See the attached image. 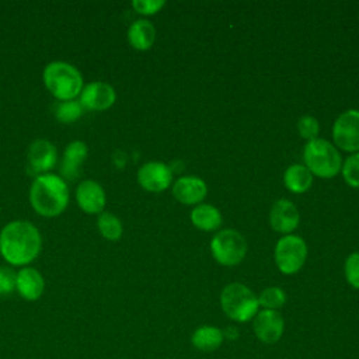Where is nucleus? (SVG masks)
Listing matches in <instances>:
<instances>
[{
  "instance_id": "nucleus-1",
  "label": "nucleus",
  "mask_w": 359,
  "mask_h": 359,
  "mask_svg": "<svg viewBox=\"0 0 359 359\" xmlns=\"http://www.w3.org/2000/svg\"><path fill=\"white\" fill-rule=\"evenodd\" d=\"M42 236L29 220H11L0 230V255L10 266H27L41 252Z\"/></svg>"
},
{
  "instance_id": "nucleus-2",
  "label": "nucleus",
  "mask_w": 359,
  "mask_h": 359,
  "mask_svg": "<svg viewBox=\"0 0 359 359\" xmlns=\"http://www.w3.org/2000/svg\"><path fill=\"white\" fill-rule=\"evenodd\" d=\"M69 196L67 182L53 172L35 177L28 192L31 208L43 217L62 215L69 205Z\"/></svg>"
},
{
  "instance_id": "nucleus-3",
  "label": "nucleus",
  "mask_w": 359,
  "mask_h": 359,
  "mask_svg": "<svg viewBox=\"0 0 359 359\" xmlns=\"http://www.w3.org/2000/svg\"><path fill=\"white\" fill-rule=\"evenodd\" d=\"M46 90L59 101L77 100L84 84L80 70L65 60L49 62L42 72Z\"/></svg>"
},
{
  "instance_id": "nucleus-4",
  "label": "nucleus",
  "mask_w": 359,
  "mask_h": 359,
  "mask_svg": "<svg viewBox=\"0 0 359 359\" xmlns=\"http://www.w3.org/2000/svg\"><path fill=\"white\" fill-rule=\"evenodd\" d=\"M303 158L309 171L323 178H331L337 175L342 164L338 150L324 139H314L307 142Z\"/></svg>"
},
{
  "instance_id": "nucleus-5",
  "label": "nucleus",
  "mask_w": 359,
  "mask_h": 359,
  "mask_svg": "<svg viewBox=\"0 0 359 359\" xmlns=\"http://www.w3.org/2000/svg\"><path fill=\"white\" fill-rule=\"evenodd\" d=\"M220 304L224 313L236 321H248L258 311V297L241 283L227 285L220 294Z\"/></svg>"
},
{
  "instance_id": "nucleus-6",
  "label": "nucleus",
  "mask_w": 359,
  "mask_h": 359,
  "mask_svg": "<svg viewBox=\"0 0 359 359\" xmlns=\"http://www.w3.org/2000/svg\"><path fill=\"white\" fill-rule=\"evenodd\" d=\"M213 258L222 265H236L241 262L247 251V243L244 237L231 229L220 230L210 243Z\"/></svg>"
},
{
  "instance_id": "nucleus-7",
  "label": "nucleus",
  "mask_w": 359,
  "mask_h": 359,
  "mask_svg": "<svg viewBox=\"0 0 359 359\" xmlns=\"http://www.w3.org/2000/svg\"><path fill=\"white\" fill-rule=\"evenodd\" d=\"M306 255V243L297 236H285L275 247V262L280 272L286 275L297 272L303 266Z\"/></svg>"
},
{
  "instance_id": "nucleus-8",
  "label": "nucleus",
  "mask_w": 359,
  "mask_h": 359,
  "mask_svg": "<svg viewBox=\"0 0 359 359\" xmlns=\"http://www.w3.org/2000/svg\"><path fill=\"white\" fill-rule=\"evenodd\" d=\"M332 137L345 151L359 150V111L349 109L338 116L332 128Z\"/></svg>"
},
{
  "instance_id": "nucleus-9",
  "label": "nucleus",
  "mask_w": 359,
  "mask_h": 359,
  "mask_svg": "<svg viewBox=\"0 0 359 359\" xmlns=\"http://www.w3.org/2000/svg\"><path fill=\"white\" fill-rule=\"evenodd\" d=\"M57 150L48 139H35L27 150V167L35 177L48 174L56 165Z\"/></svg>"
},
{
  "instance_id": "nucleus-10",
  "label": "nucleus",
  "mask_w": 359,
  "mask_h": 359,
  "mask_svg": "<svg viewBox=\"0 0 359 359\" xmlns=\"http://www.w3.org/2000/svg\"><path fill=\"white\" fill-rule=\"evenodd\" d=\"M115 100V88L109 83L100 80L86 84L79 95L83 108L90 111H105L114 105Z\"/></svg>"
},
{
  "instance_id": "nucleus-11",
  "label": "nucleus",
  "mask_w": 359,
  "mask_h": 359,
  "mask_svg": "<svg viewBox=\"0 0 359 359\" xmlns=\"http://www.w3.org/2000/svg\"><path fill=\"white\" fill-rule=\"evenodd\" d=\"M76 202L87 215H100L104 212L107 196L102 185L95 180H83L76 187Z\"/></svg>"
},
{
  "instance_id": "nucleus-12",
  "label": "nucleus",
  "mask_w": 359,
  "mask_h": 359,
  "mask_svg": "<svg viewBox=\"0 0 359 359\" xmlns=\"http://www.w3.org/2000/svg\"><path fill=\"white\" fill-rule=\"evenodd\" d=\"M171 168L160 161H149L137 171V182L142 188L150 192H161L171 184Z\"/></svg>"
},
{
  "instance_id": "nucleus-13",
  "label": "nucleus",
  "mask_w": 359,
  "mask_h": 359,
  "mask_svg": "<svg viewBox=\"0 0 359 359\" xmlns=\"http://www.w3.org/2000/svg\"><path fill=\"white\" fill-rule=\"evenodd\" d=\"M283 318L276 310H262L254 318V332L259 341L275 344L283 334Z\"/></svg>"
},
{
  "instance_id": "nucleus-14",
  "label": "nucleus",
  "mask_w": 359,
  "mask_h": 359,
  "mask_svg": "<svg viewBox=\"0 0 359 359\" xmlns=\"http://www.w3.org/2000/svg\"><path fill=\"white\" fill-rule=\"evenodd\" d=\"M15 290L25 300H38L45 292V279L38 269L28 265L22 266L17 271Z\"/></svg>"
},
{
  "instance_id": "nucleus-15",
  "label": "nucleus",
  "mask_w": 359,
  "mask_h": 359,
  "mask_svg": "<svg viewBox=\"0 0 359 359\" xmlns=\"http://www.w3.org/2000/svg\"><path fill=\"white\" fill-rule=\"evenodd\" d=\"M88 156V146L83 140H73L70 142L62 156V163H60V177L66 181L70 180L73 181L77 178L80 174V168L83 163L86 161Z\"/></svg>"
},
{
  "instance_id": "nucleus-16",
  "label": "nucleus",
  "mask_w": 359,
  "mask_h": 359,
  "mask_svg": "<svg viewBox=\"0 0 359 359\" xmlns=\"http://www.w3.org/2000/svg\"><path fill=\"white\" fill-rule=\"evenodd\" d=\"M269 220L273 230L279 233H290L299 224L297 208L287 199H279L271 209Z\"/></svg>"
},
{
  "instance_id": "nucleus-17",
  "label": "nucleus",
  "mask_w": 359,
  "mask_h": 359,
  "mask_svg": "<svg viewBox=\"0 0 359 359\" xmlns=\"http://www.w3.org/2000/svg\"><path fill=\"white\" fill-rule=\"evenodd\" d=\"M208 188L206 184L198 177H181L174 182L172 195L181 202L187 205H194L206 196Z\"/></svg>"
},
{
  "instance_id": "nucleus-18",
  "label": "nucleus",
  "mask_w": 359,
  "mask_h": 359,
  "mask_svg": "<svg viewBox=\"0 0 359 359\" xmlns=\"http://www.w3.org/2000/svg\"><path fill=\"white\" fill-rule=\"evenodd\" d=\"M156 38V29L147 20H136L128 28V41L132 48L146 50L151 48Z\"/></svg>"
},
{
  "instance_id": "nucleus-19",
  "label": "nucleus",
  "mask_w": 359,
  "mask_h": 359,
  "mask_svg": "<svg viewBox=\"0 0 359 359\" xmlns=\"http://www.w3.org/2000/svg\"><path fill=\"white\" fill-rule=\"evenodd\" d=\"M191 220L195 227L210 231V230H216L220 226L222 215L215 206L202 203L192 210Z\"/></svg>"
},
{
  "instance_id": "nucleus-20",
  "label": "nucleus",
  "mask_w": 359,
  "mask_h": 359,
  "mask_svg": "<svg viewBox=\"0 0 359 359\" xmlns=\"http://www.w3.org/2000/svg\"><path fill=\"white\" fill-rule=\"evenodd\" d=\"M285 185L289 191L302 194L307 191L313 182L311 172L306 165L302 164H293L290 165L285 172Z\"/></svg>"
},
{
  "instance_id": "nucleus-21",
  "label": "nucleus",
  "mask_w": 359,
  "mask_h": 359,
  "mask_svg": "<svg viewBox=\"0 0 359 359\" xmlns=\"http://www.w3.org/2000/svg\"><path fill=\"white\" fill-rule=\"evenodd\" d=\"M223 338H224V335L219 328L210 327V325H203V327H199L195 330V332L192 335V344H194V346H196L201 351L212 352L222 345Z\"/></svg>"
},
{
  "instance_id": "nucleus-22",
  "label": "nucleus",
  "mask_w": 359,
  "mask_h": 359,
  "mask_svg": "<svg viewBox=\"0 0 359 359\" xmlns=\"http://www.w3.org/2000/svg\"><path fill=\"white\" fill-rule=\"evenodd\" d=\"M97 229L100 234L109 241L119 240L123 231L122 222L114 213L105 210L97 216Z\"/></svg>"
},
{
  "instance_id": "nucleus-23",
  "label": "nucleus",
  "mask_w": 359,
  "mask_h": 359,
  "mask_svg": "<svg viewBox=\"0 0 359 359\" xmlns=\"http://www.w3.org/2000/svg\"><path fill=\"white\" fill-rule=\"evenodd\" d=\"M83 105L79 100H70V101H59L55 105V116L62 123H72L77 121L83 115Z\"/></svg>"
},
{
  "instance_id": "nucleus-24",
  "label": "nucleus",
  "mask_w": 359,
  "mask_h": 359,
  "mask_svg": "<svg viewBox=\"0 0 359 359\" xmlns=\"http://www.w3.org/2000/svg\"><path fill=\"white\" fill-rule=\"evenodd\" d=\"M285 302H286L285 292L276 286L264 289L258 296V304L262 306L265 310H276L282 307Z\"/></svg>"
},
{
  "instance_id": "nucleus-25",
  "label": "nucleus",
  "mask_w": 359,
  "mask_h": 359,
  "mask_svg": "<svg viewBox=\"0 0 359 359\" xmlns=\"http://www.w3.org/2000/svg\"><path fill=\"white\" fill-rule=\"evenodd\" d=\"M342 175L351 187L359 188V153L349 156L342 165Z\"/></svg>"
},
{
  "instance_id": "nucleus-26",
  "label": "nucleus",
  "mask_w": 359,
  "mask_h": 359,
  "mask_svg": "<svg viewBox=\"0 0 359 359\" xmlns=\"http://www.w3.org/2000/svg\"><path fill=\"white\" fill-rule=\"evenodd\" d=\"M297 129H299V133L302 135V137H304L310 142V140L317 139V135L320 132V125L316 118L306 115L299 119Z\"/></svg>"
},
{
  "instance_id": "nucleus-27",
  "label": "nucleus",
  "mask_w": 359,
  "mask_h": 359,
  "mask_svg": "<svg viewBox=\"0 0 359 359\" xmlns=\"http://www.w3.org/2000/svg\"><path fill=\"white\" fill-rule=\"evenodd\" d=\"M17 272L10 265L0 266V296L10 294L15 290Z\"/></svg>"
},
{
  "instance_id": "nucleus-28",
  "label": "nucleus",
  "mask_w": 359,
  "mask_h": 359,
  "mask_svg": "<svg viewBox=\"0 0 359 359\" xmlns=\"http://www.w3.org/2000/svg\"><path fill=\"white\" fill-rule=\"evenodd\" d=\"M345 276L349 285L359 289V252H353L346 258Z\"/></svg>"
},
{
  "instance_id": "nucleus-29",
  "label": "nucleus",
  "mask_w": 359,
  "mask_h": 359,
  "mask_svg": "<svg viewBox=\"0 0 359 359\" xmlns=\"http://www.w3.org/2000/svg\"><path fill=\"white\" fill-rule=\"evenodd\" d=\"M165 3L163 0H133L132 7L139 13L144 15H150L157 13Z\"/></svg>"
}]
</instances>
